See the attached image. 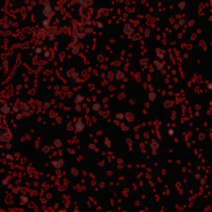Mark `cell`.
I'll return each instance as SVG.
<instances>
[{
    "label": "cell",
    "mask_w": 212,
    "mask_h": 212,
    "mask_svg": "<svg viewBox=\"0 0 212 212\" xmlns=\"http://www.w3.org/2000/svg\"><path fill=\"white\" fill-rule=\"evenodd\" d=\"M62 165H63V162H62L61 159H57V160L54 161V166H56V168H60V166H62Z\"/></svg>",
    "instance_id": "1"
},
{
    "label": "cell",
    "mask_w": 212,
    "mask_h": 212,
    "mask_svg": "<svg viewBox=\"0 0 212 212\" xmlns=\"http://www.w3.org/2000/svg\"><path fill=\"white\" fill-rule=\"evenodd\" d=\"M76 127H77V129H78V130H80V132H81V130H82V129H84V125H83V124H82V122H78V123H77V124H76Z\"/></svg>",
    "instance_id": "2"
}]
</instances>
